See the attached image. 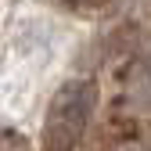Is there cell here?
<instances>
[{"label":"cell","mask_w":151,"mask_h":151,"mask_svg":"<svg viewBox=\"0 0 151 151\" xmlns=\"http://www.w3.org/2000/svg\"><path fill=\"white\" fill-rule=\"evenodd\" d=\"M93 104H97V90L86 79H68L47 104L43 119V151H72L83 140Z\"/></svg>","instance_id":"6da1fadb"},{"label":"cell","mask_w":151,"mask_h":151,"mask_svg":"<svg viewBox=\"0 0 151 151\" xmlns=\"http://www.w3.org/2000/svg\"><path fill=\"white\" fill-rule=\"evenodd\" d=\"M14 54L22 61L47 65L54 54H58V29H54L47 18H40V14L18 22V29H14Z\"/></svg>","instance_id":"7a4b0ae2"},{"label":"cell","mask_w":151,"mask_h":151,"mask_svg":"<svg viewBox=\"0 0 151 151\" xmlns=\"http://www.w3.org/2000/svg\"><path fill=\"white\" fill-rule=\"evenodd\" d=\"M133 93H137V101L151 104V54L140 61V68H137V76H133Z\"/></svg>","instance_id":"3957f363"},{"label":"cell","mask_w":151,"mask_h":151,"mask_svg":"<svg viewBox=\"0 0 151 151\" xmlns=\"http://www.w3.org/2000/svg\"><path fill=\"white\" fill-rule=\"evenodd\" d=\"M0 151H22V147H18L11 137H4V133H0Z\"/></svg>","instance_id":"277c9868"},{"label":"cell","mask_w":151,"mask_h":151,"mask_svg":"<svg viewBox=\"0 0 151 151\" xmlns=\"http://www.w3.org/2000/svg\"><path fill=\"white\" fill-rule=\"evenodd\" d=\"M61 4H76V0H61Z\"/></svg>","instance_id":"5b68a950"}]
</instances>
